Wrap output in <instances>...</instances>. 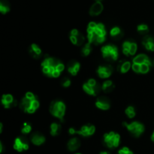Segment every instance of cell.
<instances>
[{
  "mask_svg": "<svg viewBox=\"0 0 154 154\" xmlns=\"http://www.w3.org/2000/svg\"><path fill=\"white\" fill-rule=\"evenodd\" d=\"M10 5L6 0H0V12L2 14H6L10 11Z\"/></svg>",
  "mask_w": 154,
  "mask_h": 154,
  "instance_id": "cell-27",
  "label": "cell"
},
{
  "mask_svg": "<svg viewBox=\"0 0 154 154\" xmlns=\"http://www.w3.org/2000/svg\"><path fill=\"white\" fill-rule=\"evenodd\" d=\"M95 2H102V0H95Z\"/></svg>",
  "mask_w": 154,
  "mask_h": 154,
  "instance_id": "cell-39",
  "label": "cell"
},
{
  "mask_svg": "<svg viewBox=\"0 0 154 154\" xmlns=\"http://www.w3.org/2000/svg\"><path fill=\"white\" fill-rule=\"evenodd\" d=\"M92 45L90 44L89 42L85 43L82 46L81 48V54H82L83 57H87V56L90 55L92 52Z\"/></svg>",
  "mask_w": 154,
  "mask_h": 154,
  "instance_id": "cell-28",
  "label": "cell"
},
{
  "mask_svg": "<svg viewBox=\"0 0 154 154\" xmlns=\"http://www.w3.org/2000/svg\"><path fill=\"white\" fill-rule=\"evenodd\" d=\"M99 154H111L108 151H102L99 153Z\"/></svg>",
  "mask_w": 154,
  "mask_h": 154,
  "instance_id": "cell-37",
  "label": "cell"
},
{
  "mask_svg": "<svg viewBox=\"0 0 154 154\" xmlns=\"http://www.w3.org/2000/svg\"><path fill=\"white\" fill-rule=\"evenodd\" d=\"M42 70L48 78H57L65 70L66 66L60 60L52 57H47L42 62Z\"/></svg>",
  "mask_w": 154,
  "mask_h": 154,
  "instance_id": "cell-2",
  "label": "cell"
},
{
  "mask_svg": "<svg viewBox=\"0 0 154 154\" xmlns=\"http://www.w3.org/2000/svg\"><path fill=\"white\" fill-rule=\"evenodd\" d=\"M3 151V145H2V143L0 142V153H2Z\"/></svg>",
  "mask_w": 154,
  "mask_h": 154,
  "instance_id": "cell-35",
  "label": "cell"
},
{
  "mask_svg": "<svg viewBox=\"0 0 154 154\" xmlns=\"http://www.w3.org/2000/svg\"><path fill=\"white\" fill-rule=\"evenodd\" d=\"M150 139H151V141H153V142H154V130H153V133H152L151 136H150Z\"/></svg>",
  "mask_w": 154,
  "mask_h": 154,
  "instance_id": "cell-36",
  "label": "cell"
},
{
  "mask_svg": "<svg viewBox=\"0 0 154 154\" xmlns=\"http://www.w3.org/2000/svg\"><path fill=\"white\" fill-rule=\"evenodd\" d=\"M102 57L108 62H114L119 58V50L114 45L108 44L101 48Z\"/></svg>",
  "mask_w": 154,
  "mask_h": 154,
  "instance_id": "cell-6",
  "label": "cell"
},
{
  "mask_svg": "<svg viewBox=\"0 0 154 154\" xmlns=\"http://www.w3.org/2000/svg\"><path fill=\"white\" fill-rule=\"evenodd\" d=\"M69 135H75V134H77V130L75 129V128L72 127L69 129Z\"/></svg>",
  "mask_w": 154,
  "mask_h": 154,
  "instance_id": "cell-34",
  "label": "cell"
},
{
  "mask_svg": "<svg viewBox=\"0 0 154 154\" xmlns=\"http://www.w3.org/2000/svg\"><path fill=\"white\" fill-rule=\"evenodd\" d=\"M98 76L102 79H107L110 78L113 73V68L110 65H101L97 68Z\"/></svg>",
  "mask_w": 154,
  "mask_h": 154,
  "instance_id": "cell-13",
  "label": "cell"
},
{
  "mask_svg": "<svg viewBox=\"0 0 154 154\" xmlns=\"http://www.w3.org/2000/svg\"><path fill=\"white\" fill-rule=\"evenodd\" d=\"M137 31L139 34L143 35H147V34L149 32V27L147 24L141 23L137 26Z\"/></svg>",
  "mask_w": 154,
  "mask_h": 154,
  "instance_id": "cell-29",
  "label": "cell"
},
{
  "mask_svg": "<svg viewBox=\"0 0 154 154\" xmlns=\"http://www.w3.org/2000/svg\"><path fill=\"white\" fill-rule=\"evenodd\" d=\"M75 154H81V153H75Z\"/></svg>",
  "mask_w": 154,
  "mask_h": 154,
  "instance_id": "cell-40",
  "label": "cell"
},
{
  "mask_svg": "<svg viewBox=\"0 0 154 154\" xmlns=\"http://www.w3.org/2000/svg\"><path fill=\"white\" fill-rule=\"evenodd\" d=\"M123 125L129 131V133L135 138H138V137L141 136L145 130L144 124L138 121H133L131 122V123L124 122Z\"/></svg>",
  "mask_w": 154,
  "mask_h": 154,
  "instance_id": "cell-9",
  "label": "cell"
},
{
  "mask_svg": "<svg viewBox=\"0 0 154 154\" xmlns=\"http://www.w3.org/2000/svg\"><path fill=\"white\" fill-rule=\"evenodd\" d=\"M114 82L111 80H106L104 81L102 84V90L105 93H110L114 90Z\"/></svg>",
  "mask_w": 154,
  "mask_h": 154,
  "instance_id": "cell-24",
  "label": "cell"
},
{
  "mask_svg": "<svg viewBox=\"0 0 154 154\" xmlns=\"http://www.w3.org/2000/svg\"><path fill=\"white\" fill-rule=\"evenodd\" d=\"M103 143L109 149H115L119 147L120 143V135L115 132L105 133L103 136Z\"/></svg>",
  "mask_w": 154,
  "mask_h": 154,
  "instance_id": "cell-8",
  "label": "cell"
},
{
  "mask_svg": "<svg viewBox=\"0 0 154 154\" xmlns=\"http://www.w3.org/2000/svg\"><path fill=\"white\" fill-rule=\"evenodd\" d=\"M20 108L26 114H34L40 107V102L35 95L32 92H27L19 104Z\"/></svg>",
  "mask_w": 154,
  "mask_h": 154,
  "instance_id": "cell-4",
  "label": "cell"
},
{
  "mask_svg": "<svg viewBox=\"0 0 154 154\" xmlns=\"http://www.w3.org/2000/svg\"><path fill=\"white\" fill-rule=\"evenodd\" d=\"M137 51H138V45L134 41H125L122 45V52L126 57H132L135 55Z\"/></svg>",
  "mask_w": 154,
  "mask_h": 154,
  "instance_id": "cell-10",
  "label": "cell"
},
{
  "mask_svg": "<svg viewBox=\"0 0 154 154\" xmlns=\"http://www.w3.org/2000/svg\"><path fill=\"white\" fill-rule=\"evenodd\" d=\"M81 147V140L77 137L72 138L67 143V148L69 151L75 152Z\"/></svg>",
  "mask_w": 154,
  "mask_h": 154,
  "instance_id": "cell-22",
  "label": "cell"
},
{
  "mask_svg": "<svg viewBox=\"0 0 154 154\" xmlns=\"http://www.w3.org/2000/svg\"><path fill=\"white\" fill-rule=\"evenodd\" d=\"M83 90L87 94L92 96H96L99 94L102 90V85L96 81V80L93 78L88 79L85 83H84L82 86Z\"/></svg>",
  "mask_w": 154,
  "mask_h": 154,
  "instance_id": "cell-7",
  "label": "cell"
},
{
  "mask_svg": "<svg viewBox=\"0 0 154 154\" xmlns=\"http://www.w3.org/2000/svg\"><path fill=\"white\" fill-rule=\"evenodd\" d=\"M49 111L51 115L59 120H63L64 119L65 114H66V104L60 100L54 101L51 102V105H50Z\"/></svg>",
  "mask_w": 154,
  "mask_h": 154,
  "instance_id": "cell-5",
  "label": "cell"
},
{
  "mask_svg": "<svg viewBox=\"0 0 154 154\" xmlns=\"http://www.w3.org/2000/svg\"><path fill=\"white\" fill-rule=\"evenodd\" d=\"M61 85L63 86V87H69V86L71 85V84H72V81H71V79L69 78H68V77H65V78H62L61 80Z\"/></svg>",
  "mask_w": 154,
  "mask_h": 154,
  "instance_id": "cell-32",
  "label": "cell"
},
{
  "mask_svg": "<svg viewBox=\"0 0 154 154\" xmlns=\"http://www.w3.org/2000/svg\"><path fill=\"white\" fill-rule=\"evenodd\" d=\"M142 45L147 51H154V38L150 35H145L142 39Z\"/></svg>",
  "mask_w": 154,
  "mask_h": 154,
  "instance_id": "cell-23",
  "label": "cell"
},
{
  "mask_svg": "<svg viewBox=\"0 0 154 154\" xmlns=\"http://www.w3.org/2000/svg\"><path fill=\"white\" fill-rule=\"evenodd\" d=\"M104 10V5L102 2H95L90 7L89 13H90V16L96 17L99 16V14H102V12Z\"/></svg>",
  "mask_w": 154,
  "mask_h": 154,
  "instance_id": "cell-18",
  "label": "cell"
},
{
  "mask_svg": "<svg viewBox=\"0 0 154 154\" xmlns=\"http://www.w3.org/2000/svg\"><path fill=\"white\" fill-rule=\"evenodd\" d=\"M32 129V128L31 124L28 122H25V123H23L22 128H21V132L23 135H28V134L31 133Z\"/></svg>",
  "mask_w": 154,
  "mask_h": 154,
  "instance_id": "cell-31",
  "label": "cell"
},
{
  "mask_svg": "<svg viewBox=\"0 0 154 154\" xmlns=\"http://www.w3.org/2000/svg\"><path fill=\"white\" fill-rule=\"evenodd\" d=\"M69 40L75 46L81 47L84 45L85 38L78 29H73L70 32V34H69Z\"/></svg>",
  "mask_w": 154,
  "mask_h": 154,
  "instance_id": "cell-12",
  "label": "cell"
},
{
  "mask_svg": "<svg viewBox=\"0 0 154 154\" xmlns=\"http://www.w3.org/2000/svg\"><path fill=\"white\" fill-rule=\"evenodd\" d=\"M1 101L2 105L6 109L14 108L17 105V102L11 94H4L2 96Z\"/></svg>",
  "mask_w": 154,
  "mask_h": 154,
  "instance_id": "cell-15",
  "label": "cell"
},
{
  "mask_svg": "<svg viewBox=\"0 0 154 154\" xmlns=\"http://www.w3.org/2000/svg\"><path fill=\"white\" fill-rule=\"evenodd\" d=\"M29 52L30 56L32 58L38 60V59L41 58L42 56V51L40 47L36 44L33 43L30 45L29 49Z\"/></svg>",
  "mask_w": 154,
  "mask_h": 154,
  "instance_id": "cell-21",
  "label": "cell"
},
{
  "mask_svg": "<svg viewBox=\"0 0 154 154\" xmlns=\"http://www.w3.org/2000/svg\"><path fill=\"white\" fill-rule=\"evenodd\" d=\"M110 35L115 40H119L123 35V32L119 26H114L110 30Z\"/></svg>",
  "mask_w": 154,
  "mask_h": 154,
  "instance_id": "cell-25",
  "label": "cell"
},
{
  "mask_svg": "<svg viewBox=\"0 0 154 154\" xmlns=\"http://www.w3.org/2000/svg\"><path fill=\"white\" fill-rule=\"evenodd\" d=\"M125 114L127 116L128 118L132 119L136 115V111H135V108L133 106H129L125 110Z\"/></svg>",
  "mask_w": 154,
  "mask_h": 154,
  "instance_id": "cell-30",
  "label": "cell"
},
{
  "mask_svg": "<svg viewBox=\"0 0 154 154\" xmlns=\"http://www.w3.org/2000/svg\"><path fill=\"white\" fill-rule=\"evenodd\" d=\"M151 66V60H150L148 56L144 54H138L132 60V69L137 74L145 75L148 73Z\"/></svg>",
  "mask_w": 154,
  "mask_h": 154,
  "instance_id": "cell-3",
  "label": "cell"
},
{
  "mask_svg": "<svg viewBox=\"0 0 154 154\" xmlns=\"http://www.w3.org/2000/svg\"><path fill=\"white\" fill-rule=\"evenodd\" d=\"M95 105L98 109L102 110V111H108L111 108V101L106 96H98Z\"/></svg>",
  "mask_w": 154,
  "mask_h": 154,
  "instance_id": "cell-14",
  "label": "cell"
},
{
  "mask_svg": "<svg viewBox=\"0 0 154 154\" xmlns=\"http://www.w3.org/2000/svg\"><path fill=\"white\" fill-rule=\"evenodd\" d=\"M132 69V63L126 60H122L119 62L117 66V69L122 74H126Z\"/></svg>",
  "mask_w": 154,
  "mask_h": 154,
  "instance_id": "cell-20",
  "label": "cell"
},
{
  "mask_svg": "<svg viewBox=\"0 0 154 154\" xmlns=\"http://www.w3.org/2000/svg\"><path fill=\"white\" fill-rule=\"evenodd\" d=\"M153 65H154V61H153Z\"/></svg>",
  "mask_w": 154,
  "mask_h": 154,
  "instance_id": "cell-41",
  "label": "cell"
},
{
  "mask_svg": "<svg viewBox=\"0 0 154 154\" xmlns=\"http://www.w3.org/2000/svg\"><path fill=\"white\" fill-rule=\"evenodd\" d=\"M14 149L19 153L26 151L29 148V143L25 137H17L14 141Z\"/></svg>",
  "mask_w": 154,
  "mask_h": 154,
  "instance_id": "cell-11",
  "label": "cell"
},
{
  "mask_svg": "<svg viewBox=\"0 0 154 154\" xmlns=\"http://www.w3.org/2000/svg\"><path fill=\"white\" fill-rule=\"evenodd\" d=\"M117 154H134V153L128 147H123L119 149Z\"/></svg>",
  "mask_w": 154,
  "mask_h": 154,
  "instance_id": "cell-33",
  "label": "cell"
},
{
  "mask_svg": "<svg viewBox=\"0 0 154 154\" xmlns=\"http://www.w3.org/2000/svg\"><path fill=\"white\" fill-rule=\"evenodd\" d=\"M95 132H96L95 126L91 124H87L80 128L78 130H77V134L83 137L87 138V137L92 136L95 133Z\"/></svg>",
  "mask_w": 154,
  "mask_h": 154,
  "instance_id": "cell-16",
  "label": "cell"
},
{
  "mask_svg": "<svg viewBox=\"0 0 154 154\" xmlns=\"http://www.w3.org/2000/svg\"><path fill=\"white\" fill-rule=\"evenodd\" d=\"M66 69L72 76H76L81 69V64L76 60H72L68 63Z\"/></svg>",
  "mask_w": 154,
  "mask_h": 154,
  "instance_id": "cell-17",
  "label": "cell"
},
{
  "mask_svg": "<svg viewBox=\"0 0 154 154\" xmlns=\"http://www.w3.org/2000/svg\"><path fill=\"white\" fill-rule=\"evenodd\" d=\"M46 138H45V135H42L40 132H35V133L32 134L31 137H30V141L32 144H33L35 146H41L43 144H45Z\"/></svg>",
  "mask_w": 154,
  "mask_h": 154,
  "instance_id": "cell-19",
  "label": "cell"
},
{
  "mask_svg": "<svg viewBox=\"0 0 154 154\" xmlns=\"http://www.w3.org/2000/svg\"><path fill=\"white\" fill-rule=\"evenodd\" d=\"M61 125L54 122V123H51V126H50V133L52 136H57L61 132Z\"/></svg>",
  "mask_w": 154,
  "mask_h": 154,
  "instance_id": "cell-26",
  "label": "cell"
},
{
  "mask_svg": "<svg viewBox=\"0 0 154 154\" xmlns=\"http://www.w3.org/2000/svg\"><path fill=\"white\" fill-rule=\"evenodd\" d=\"M87 40L91 45H99L106 40L107 31L105 25L102 23L90 22L87 28Z\"/></svg>",
  "mask_w": 154,
  "mask_h": 154,
  "instance_id": "cell-1",
  "label": "cell"
},
{
  "mask_svg": "<svg viewBox=\"0 0 154 154\" xmlns=\"http://www.w3.org/2000/svg\"><path fill=\"white\" fill-rule=\"evenodd\" d=\"M2 128H3L2 123H0V132H2Z\"/></svg>",
  "mask_w": 154,
  "mask_h": 154,
  "instance_id": "cell-38",
  "label": "cell"
}]
</instances>
